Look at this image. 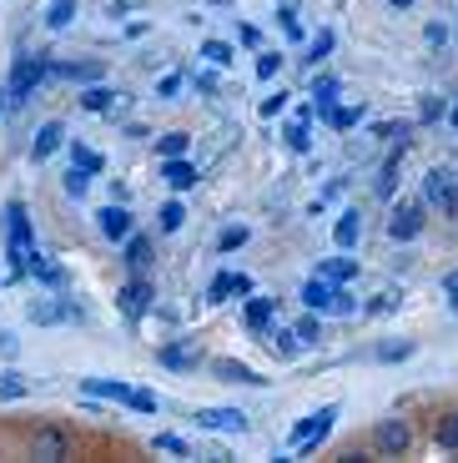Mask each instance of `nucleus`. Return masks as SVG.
I'll return each mask as SVG.
<instances>
[{"mask_svg":"<svg viewBox=\"0 0 458 463\" xmlns=\"http://www.w3.org/2000/svg\"><path fill=\"white\" fill-rule=\"evenodd\" d=\"M423 222H428L423 201H403V207L388 216V237H393V242H413V237L423 232Z\"/></svg>","mask_w":458,"mask_h":463,"instance_id":"4","label":"nucleus"},{"mask_svg":"<svg viewBox=\"0 0 458 463\" xmlns=\"http://www.w3.org/2000/svg\"><path fill=\"white\" fill-rule=\"evenodd\" d=\"M182 86H187V76H176V71H172V76H161V81H157V96H167V101H172Z\"/></svg>","mask_w":458,"mask_h":463,"instance_id":"48","label":"nucleus"},{"mask_svg":"<svg viewBox=\"0 0 458 463\" xmlns=\"http://www.w3.org/2000/svg\"><path fill=\"white\" fill-rule=\"evenodd\" d=\"M237 41H242V46H262V31H257V26H242Z\"/></svg>","mask_w":458,"mask_h":463,"instance_id":"52","label":"nucleus"},{"mask_svg":"<svg viewBox=\"0 0 458 463\" xmlns=\"http://www.w3.org/2000/svg\"><path fill=\"white\" fill-rule=\"evenodd\" d=\"M161 177H167V186H172V192H191L197 167H191V156H167V161H161Z\"/></svg>","mask_w":458,"mask_h":463,"instance_id":"13","label":"nucleus"},{"mask_svg":"<svg viewBox=\"0 0 458 463\" xmlns=\"http://www.w3.org/2000/svg\"><path fill=\"white\" fill-rule=\"evenodd\" d=\"M332 312H338V318H353V312H358V297H353L348 287H338V293H332Z\"/></svg>","mask_w":458,"mask_h":463,"instance_id":"44","label":"nucleus"},{"mask_svg":"<svg viewBox=\"0 0 458 463\" xmlns=\"http://www.w3.org/2000/svg\"><path fill=\"white\" fill-rule=\"evenodd\" d=\"M373 137H388V141L408 137V122H378V126H373Z\"/></svg>","mask_w":458,"mask_h":463,"instance_id":"49","label":"nucleus"},{"mask_svg":"<svg viewBox=\"0 0 458 463\" xmlns=\"http://www.w3.org/2000/svg\"><path fill=\"white\" fill-rule=\"evenodd\" d=\"M81 106H86V111H106V116H111V106H116V96H111L106 86L96 81V86H86V96H81Z\"/></svg>","mask_w":458,"mask_h":463,"instance_id":"34","label":"nucleus"},{"mask_svg":"<svg viewBox=\"0 0 458 463\" xmlns=\"http://www.w3.org/2000/svg\"><path fill=\"white\" fill-rule=\"evenodd\" d=\"M454 413H458V408H454Z\"/></svg>","mask_w":458,"mask_h":463,"instance_id":"60","label":"nucleus"},{"mask_svg":"<svg viewBox=\"0 0 458 463\" xmlns=\"http://www.w3.org/2000/svg\"><path fill=\"white\" fill-rule=\"evenodd\" d=\"M443 293H448V302H454V312H458V272H448V278H443Z\"/></svg>","mask_w":458,"mask_h":463,"instance_id":"53","label":"nucleus"},{"mask_svg":"<svg viewBox=\"0 0 458 463\" xmlns=\"http://www.w3.org/2000/svg\"><path fill=\"white\" fill-rule=\"evenodd\" d=\"M232 297H252V278L247 272H232Z\"/></svg>","mask_w":458,"mask_h":463,"instance_id":"50","label":"nucleus"},{"mask_svg":"<svg viewBox=\"0 0 458 463\" xmlns=\"http://www.w3.org/2000/svg\"><path fill=\"white\" fill-rule=\"evenodd\" d=\"M71 167H81V171H91V177H96V171L106 167V161H101V156H96L91 146H81V141H71Z\"/></svg>","mask_w":458,"mask_h":463,"instance_id":"36","label":"nucleus"},{"mask_svg":"<svg viewBox=\"0 0 458 463\" xmlns=\"http://www.w3.org/2000/svg\"><path fill=\"white\" fill-rule=\"evenodd\" d=\"M332 293H338V287H332V282L328 278H317V272H313V278H307V282H302V308H307V312H332Z\"/></svg>","mask_w":458,"mask_h":463,"instance_id":"11","label":"nucleus"},{"mask_svg":"<svg viewBox=\"0 0 458 463\" xmlns=\"http://www.w3.org/2000/svg\"><path fill=\"white\" fill-rule=\"evenodd\" d=\"M332 423H338V403H322V408L313 413V428H307V438L292 448V459H313L317 448H322V438L332 433Z\"/></svg>","mask_w":458,"mask_h":463,"instance_id":"5","label":"nucleus"},{"mask_svg":"<svg viewBox=\"0 0 458 463\" xmlns=\"http://www.w3.org/2000/svg\"><path fill=\"white\" fill-rule=\"evenodd\" d=\"M191 86H197V91H217V76H212V71H191Z\"/></svg>","mask_w":458,"mask_h":463,"instance_id":"51","label":"nucleus"},{"mask_svg":"<svg viewBox=\"0 0 458 463\" xmlns=\"http://www.w3.org/2000/svg\"><path fill=\"white\" fill-rule=\"evenodd\" d=\"M202 56H206V66H217V71H227V66L237 61L232 41H202Z\"/></svg>","mask_w":458,"mask_h":463,"instance_id":"25","label":"nucleus"},{"mask_svg":"<svg viewBox=\"0 0 458 463\" xmlns=\"http://www.w3.org/2000/svg\"><path fill=\"white\" fill-rule=\"evenodd\" d=\"M151 443H157L161 453H176V459H191V443H182V438H176V433H157V438H151Z\"/></svg>","mask_w":458,"mask_h":463,"instance_id":"39","label":"nucleus"},{"mask_svg":"<svg viewBox=\"0 0 458 463\" xmlns=\"http://www.w3.org/2000/svg\"><path fill=\"white\" fill-rule=\"evenodd\" d=\"M191 423L206 433H247V413L242 408H202Z\"/></svg>","mask_w":458,"mask_h":463,"instance_id":"7","label":"nucleus"},{"mask_svg":"<svg viewBox=\"0 0 458 463\" xmlns=\"http://www.w3.org/2000/svg\"><path fill=\"white\" fill-rule=\"evenodd\" d=\"M86 398H111V403H127L131 398V388L127 383H116V378H86Z\"/></svg>","mask_w":458,"mask_h":463,"instance_id":"18","label":"nucleus"},{"mask_svg":"<svg viewBox=\"0 0 458 463\" xmlns=\"http://www.w3.org/2000/svg\"><path fill=\"white\" fill-rule=\"evenodd\" d=\"M66 318H76L71 302H41V308L31 312V323H66Z\"/></svg>","mask_w":458,"mask_h":463,"instance_id":"32","label":"nucleus"},{"mask_svg":"<svg viewBox=\"0 0 458 463\" xmlns=\"http://www.w3.org/2000/svg\"><path fill=\"white\" fill-rule=\"evenodd\" d=\"M86 186H91V171H81V167H66V177H61V192L71 201H81L86 197Z\"/></svg>","mask_w":458,"mask_h":463,"instance_id":"29","label":"nucleus"},{"mask_svg":"<svg viewBox=\"0 0 458 463\" xmlns=\"http://www.w3.org/2000/svg\"><path fill=\"white\" fill-rule=\"evenodd\" d=\"M50 76V61L46 56H20L16 71H11V81H5V96H11V106H26L31 101V91L41 86V81Z\"/></svg>","mask_w":458,"mask_h":463,"instance_id":"1","label":"nucleus"},{"mask_svg":"<svg viewBox=\"0 0 458 463\" xmlns=\"http://www.w3.org/2000/svg\"><path fill=\"white\" fill-rule=\"evenodd\" d=\"M433 443H439L443 453H458V413H448L439 428H433Z\"/></svg>","mask_w":458,"mask_h":463,"instance_id":"31","label":"nucleus"},{"mask_svg":"<svg viewBox=\"0 0 458 463\" xmlns=\"http://www.w3.org/2000/svg\"><path fill=\"white\" fill-rule=\"evenodd\" d=\"M328 51H332V31H317V35H313V46H307V56H302V61H307V71L328 61Z\"/></svg>","mask_w":458,"mask_h":463,"instance_id":"37","label":"nucleus"},{"mask_svg":"<svg viewBox=\"0 0 458 463\" xmlns=\"http://www.w3.org/2000/svg\"><path fill=\"white\" fill-rule=\"evenodd\" d=\"M277 71H283V56H277V51H262V56H257V81H272Z\"/></svg>","mask_w":458,"mask_h":463,"instance_id":"40","label":"nucleus"},{"mask_svg":"<svg viewBox=\"0 0 458 463\" xmlns=\"http://www.w3.org/2000/svg\"><path fill=\"white\" fill-rule=\"evenodd\" d=\"M127 267L131 272H146V267H151V237H142V232L127 237Z\"/></svg>","mask_w":458,"mask_h":463,"instance_id":"22","label":"nucleus"},{"mask_svg":"<svg viewBox=\"0 0 458 463\" xmlns=\"http://www.w3.org/2000/svg\"><path fill=\"white\" fill-rule=\"evenodd\" d=\"M182 222H187V207H182V197L161 201V212H157V227H161V232H182Z\"/></svg>","mask_w":458,"mask_h":463,"instance_id":"26","label":"nucleus"},{"mask_svg":"<svg viewBox=\"0 0 458 463\" xmlns=\"http://www.w3.org/2000/svg\"><path fill=\"white\" fill-rule=\"evenodd\" d=\"M317 278H328L332 287H348V282L358 278V263H353V257H328V263L317 267Z\"/></svg>","mask_w":458,"mask_h":463,"instance_id":"17","label":"nucleus"},{"mask_svg":"<svg viewBox=\"0 0 458 463\" xmlns=\"http://www.w3.org/2000/svg\"><path fill=\"white\" fill-rule=\"evenodd\" d=\"M257 111H262L268 122H272V116H283V111H287V91H272V96H268V101H262Z\"/></svg>","mask_w":458,"mask_h":463,"instance_id":"47","label":"nucleus"},{"mask_svg":"<svg viewBox=\"0 0 458 463\" xmlns=\"http://www.w3.org/2000/svg\"><path fill=\"white\" fill-rule=\"evenodd\" d=\"M448 126H454V131H458V106H448Z\"/></svg>","mask_w":458,"mask_h":463,"instance_id":"57","label":"nucleus"},{"mask_svg":"<svg viewBox=\"0 0 458 463\" xmlns=\"http://www.w3.org/2000/svg\"><path fill=\"white\" fill-rule=\"evenodd\" d=\"M242 242H247V227H227V232L217 237V247H221V252H237Z\"/></svg>","mask_w":458,"mask_h":463,"instance_id":"46","label":"nucleus"},{"mask_svg":"<svg viewBox=\"0 0 458 463\" xmlns=\"http://www.w3.org/2000/svg\"><path fill=\"white\" fill-rule=\"evenodd\" d=\"M298 338H302V348H313V342L322 338V323H317V312H307V318L298 323Z\"/></svg>","mask_w":458,"mask_h":463,"instance_id":"43","label":"nucleus"},{"mask_svg":"<svg viewBox=\"0 0 458 463\" xmlns=\"http://www.w3.org/2000/svg\"><path fill=\"white\" fill-rule=\"evenodd\" d=\"M272 318H277V302H272V297H247V308H242V323H247V333H268Z\"/></svg>","mask_w":458,"mask_h":463,"instance_id":"12","label":"nucleus"},{"mask_svg":"<svg viewBox=\"0 0 458 463\" xmlns=\"http://www.w3.org/2000/svg\"><path fill=\"white\" fill-rule=\"evenodd\" d=\"M26 393H31V383H26V378H20V373H0V403H16V398H26Z\"/></svg>","mask_w":458,"mask_h":463,"instance_id":"30","label":"nucleus"},{"mask_svg":"<svg viewBox=\"0 0 458 463\" xmlns=\"http://www.w3.org/2000/svg\"><path fill=\"white\" fill-rule=\"evenodd\" d=\"M0 353H5V357H16V338H11V333H0Z\"/></svg>","mask_w":458,"mask_h":463,"instance_id":"56","label":"nucleus"},{"mask_svg":"<svg viewBox=\"0 0 458 463\" xmlns=\"http://www.w3.org/2000/svg\"><path fill=\"white\" fill-rule=\"evenodd\" d=\"M127 408H136V413H157L161 403H157V393H151V388H131Z\"/></svg>","mask_w":458,"mask_h":463,"instance_id":"38","label":"nucleus"},{"mask_svg":"<svg viewBox=\"0 0 458 463\" xmlns=\"http://www.w3.org/2000/svg\"><path fill=\"white\" fill-rule=\"evenodd\" d=\"M26 278L46 282V287H66V272L50 263V257H41V252H31V257H26Z\"/></svg>","mask_w":458,"mask_h":463,"instance_id":"15","label":"nucleus"},{"mask_svg":"<svg viewBox=\"0 0 458 463\" xmlns=\"http://www.w3.org/2000/svg\"><path fill=\"white\" fill-rule=\"evenodd\" d=\"M71 20H76V0H50V5H46V26H50V31H66Z\"/></svg>","mask_w":458,"mask_h":463,"instance_id":"28","label":"nucleus"},{"mask_svg":"<svg viewBox=\"0 0 458 463\" xmlns=\"http://www.w3.org/2000/svg\"><path fill=\"white\" fill-rule=\"evenodd\" d=\"M398 308V297L393 293H378V302H373V312H393Z\"/></svg>","mask_w":458,"mask_h":463,"instance_id":"54","label":"nucleus"},{"mask_svg":"<svg viewBox=\"0 0 458 463\" xmlns=\"http://www.w3.org/2000/svg\"><path fill=\"white\" fill-rule=\"evenodd\" d=\"M423 35H428V46H443V41H448V31H443V26H428Z\"/></svg>","mask_w":458,"mask_h":463,"instance_id":"55","label":"nucleus"},{"mask_svg":"<svg viewBox=\"0 0 458 463\" xmlns=\"http://www.w3.org/2000/svg\"><path fill=\"white\" fill-rule=\"evenodd\" d=\"M317 116H322L332 131H353V126L363 122V106H328V111H317Z\"/></svg>","mask_w":458,"mask_h":463,"instance_id":"23","label":"nucleus"},{"mask_svg":"<svg viewBox=\"0 0 458 463\" xmlns=\"http://www.w3.org/2000/svg\"><path fill=\"white\" fill-rule=\"evenodd\" d=\"M212 368H217V378H221V383H247V388L268 383V378H257V373L247 368V363H232V357H221V363H212Z\"/></svg>","mask_w":458,"mask_h":463,"instance_id":"20","label":"nucleus"},{"mask_svg":"<svg viewBox=\"0 0 458 463\" xmlns=\"http://www.w3.org/2000/svg\"><path fill=\"white\" fill-rule=\"evenodd\" d=\"M408 353H413V342H383L373 357H378V363H398V357H408Z\"/></svg>","mask_w":458,"mask_h":463,"instance_id":"45","label":"nucleus"},{"mask_svg":"<svg viewBox=\"0 0 458 463\" xmlns=\"http://www.w3.org/2000/svg\"><path fill=\"white\" fill-rule=\"evenodd\" d=\"M408 443H413V433H408V423H403V418H388V423H378V428H373V448H378V453H408Z\"/></svg>","mask_w":458,"mask_h":463,"instance_id":"9","label":"nucleus"},{"mask_svg":"<svg viewBox=\"0 0 458 463\" xmlns=\"http://www.w3.org/2000/svg\"><path fill=\"white\" fill-rule=\"evenodd\" d=\"M161 363L176 373H191L197 368V348H191V342H167V348H161Z\"/></svg>","mask_w":458,"mask_h":463,"instance_id":"21","label":"nucleus"},{"mask_svg":"<svg viewBox=\"0 0 458 463\" xmlns=\"http://www.w3.org/2000/svg\"><path fill=\"white\" fill-rule=\"evenodd\" d=\"M157 152H161V161H167V156H187L191 152V137H187V131H167V137L157 141Z\"/></svg>","mask_w":458,"mask_h":463,"instance_id":"35","label":"nucleus"},{"mask_svg":"<svg viewBox=\"0 0 458 463\" xmlns=\"http://www.w3.org/2000/svg\"><path fill=\"white\" fill-rule=\"evenodd\" d=\"M358 237H363V216H358V212H343V216H338V227H332V242L348 252V247H358Z\"/></svg>","mask_w":458,"mask_h":463,"instance_id":"19","label":"nucleus"},{"mask_svg":"<svg viewBox=\"0 0 458 463\" xmlns=\"http://www.w3.org/2000/svg\"><path fill=\"white\" fill-rule=\"evenodd\" d=\"M96 227H101V237H106V242H127V237H131L127 201H106V207L96 212Z\"/></svg>","mask_w":458,"mask_h":463,"instance_id":"8","label":"nucleus"},{"mask_svg":"<svg viewBox=\"0 0 458 463\" xmlns=\"http://www.w3.org/2000/svg\"><path fill=\"white\" fill-rule=\"evenodd\" d=\"M206 5H232V0H206Z\"/></svg>","mask_w":458,"mask_h":463,"instance_id":"59","label":"nucleus"},{"mask_svg":"<svg viewBox=\"0 0 458 463\" xmlns=\"http://www.w3.org/2000/svg\"><path fill=\"white\" fill-rule=\"evenodd\" d=\"M227 297H232V272H217L206 287V302H227Z\"/></svg>","mask_w":458,"mask_h":463,"instance_id":"41","label":"nucleus"},{"mask_svg":"<svg viewBox=\"0 0 458 463\" xmlns=\"http://www.w3.org/2000/svg\"><path fill=\"white\" fill-rule=\"evenodd\" d=\"M50 76L76 81V86H96V81H101V66L96 61H66V66H50Z\"/></svg>","mask_w":458,"mask_h":463,"instance_id":"16","label":"nucleus"},{"mask_svg":"<svg viewBox=\"0 0 458 463\" xmlns=\"http://www.w3.org/2000/svg\"><path fill=\"white\" fill-rule=\"evenodd\" d=\"M423 201H433V207H443L448 216H458V171L439 167L423 177Z\"/></svg>","mask_w":458,"mask_h":463,"instance_id":"2","label":"nucleus"},{"mask_svg":"<svg viewBox=\"0 0 458 463\" xmlns=\"http://www.w3.org/2000/svg\"><path fill=\"white\" fill-rule=\"evenodd\" d=\"M277 26H283L287 41H302V20H298V5H292V0H283V5H277Z\"/></svg>","mask_w":458,"mask_h":463,"instance_id":"33","label":"nucleus"},{"mask_svg":"<svg viewBox=\"0 0 458 463\" xmlns=\"http://www.w3.org/2000/svg\"><path fill=\"white\" fill-rule=\"evenodd\" d=\"M418 116H423V122H443V116H448V101H443V96H423Z\"/></svg>","mask_w":458,"mask_h":463,"instance_id":"42","label":"nucleus"},{"mask_svg":"<svg viewBox=\"0 0 458 463\" xmlns=\"http://www.w3.org/2000/svg\"><path fill=\"white\" fill-rule=\"evenodd\" d=\"M151 297H157L151 293V282H146L142 272H131V282L121 287V312H127L131 323H142L146 312H151Z\"/></svg>","mask_w":458,"mask_h":463,"instance_id":"6","label":"nucleus"},{"mask_svg":"<svg viewBox=\"0 0 458 463\" xmlns=\"http://www.w3.org/2000/svg\"><path fill=\"white\" fill-rule=\"evenodd\" d=\"M393 5H398V11H408V5H413V0H393Z\"/></svg>","mask_w":458,"mask_h":463,"instance_id":"58","label":"nucleus"},{"mask_svg":"<svg viewBox=\"0 0 458 463\" xmlns=\"http://www.w3.org/2000/svg\"><path fill=\"white\" fill-rule=\"evenodd\" d=\"M283 141H287V152H313V126L292 116V122L283 126Z\"/></svg>","mask_w":458,"mask_h":463,"instance_id":"24","label":"nucleus"},{"mask_svg":"<svg viewBox=\"0 0 458 463\" xmlns=\"http://www.w3.org/2000/svg\"><path fill=\"white\" fill-rule=\"evenodd\" d=\"M262 342H268L277 357H298L302 353V338H298V327H268L262 333Z\"/></svg>","mask_w":458,"mask_h":463,"instance_id":"14","label":"nucleus"},{"mask_svg":"<svg viewBox=\"0 0 458 463\" xmlns=\"http://www.w3.org/2000/svg\"><path fill=\"white\" fill-rule=\"evenodd\" d=\"M31 459H41V463L71 459V433L66 428H35L31 433Z\"/></svg>","mask_w":458,"mask_h":463,"instance_id":"3","label":"nucleus"},{"mask_svg":"<svg viewBox=\"0 0 458 463\" xmlns=\"http://www.w3.org/2000/svg\"><path fill=\"white\" fill-rule=\"evenodd\" d=\"M338 91H343V86H338V76H317V81H313V106H317V111L338 106Z\"/></svg>","mask_w":458,"mask_h":463,"instance_id":"27","label":"nucleus"},{"mask_svg":"<svg viewBox=\"0 0 458 463\" xmlns=\"http://www.w3.org/2000/svg\"><path fill=\"white\" fill-rule=\"evenodd\" d=\"M61 146H66V126L61 122H46L41 131H35V141H31V161H50Z\"/></svg>","mask_w":458,"mask_h":463,"instance_id":"10","label":"nucleus"}]
</instances>
